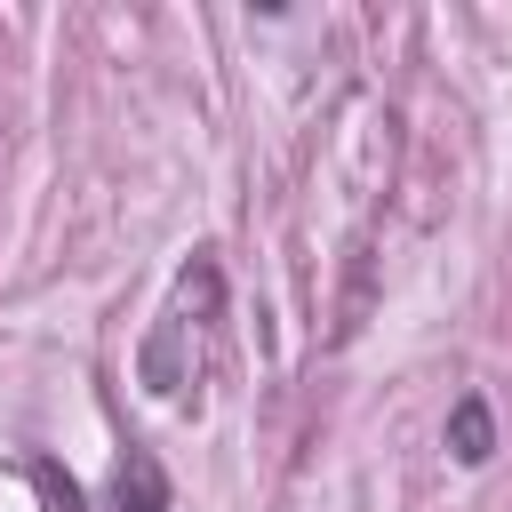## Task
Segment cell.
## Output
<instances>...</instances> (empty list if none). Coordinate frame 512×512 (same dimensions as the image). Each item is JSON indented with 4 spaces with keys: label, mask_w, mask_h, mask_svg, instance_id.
Listing matches in <instances>:
<instances>
[{
    "label": "cell",
    "mask_w": 512,
    "mask_h": 512,
    "mask_svg": "<svg viewBox=\"0 0 512 512\" xmlns=\"http://www.w3.org/2000/svg\"><path fill=\"white\" fill-rule=\"evenodd\" d=\"M112 512H176V496H168V472H160V456H152V448H128V456H120Z\"/></svg>",
    "instance_id": "1"
},
{
    "label": "cell",
    "mask_w": 512,
    "mask_h": 512,
    "mask_svg": "<svg viewBox=\"0 0 512 512\" xmlns=\"http://www.w3.org/2000/svg\"><path fill=\"white\" fill-rule=\"evenodd\" d=\"M448 456H456V464H488V456H496V416H488L480 392H464V400L448 408Z\"/></svg>",
    "instance_id": "2"
}]
</instances>
